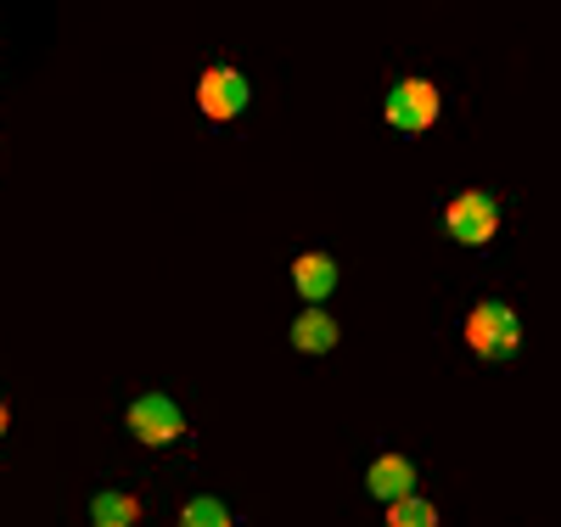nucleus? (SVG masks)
<instances>
[{"label": "nucleus", "instance_id": "f257e3e1", "mask_svg": "<svg viewBox=\"0 0 561 527\" xmlns=\"http://www.w3.org/2000/svg\"><path fill=\"white\" fill-rule=\"evenodd\" d=\"M466 343H472L483 359H511L517 343H523L517 314H511L505 303H478L472 314H466Z\"/></svg>", "mask_w": 561, "mask_h": 527}, {"label": "nucleus", "instance_id": "f03ea898", "mask_svg": "<svg viewBox=\"0 0 561 527\" xmlns=\"http://www.w3.org/2000/svg\"><path fill=\"white\" fill-rule=\"evenodd\" d=\"M438 90L427 84V79H404V84H393L388 90V124L399 129V135H421V129H433L438 124Z\"/></svg>", "mask_w": 561, "mask_h": 527}, {"label": "nucleus", "instance_id": "7ed1b4c3", "mask_svg": "<svg viewBox=\"0 0 561 527\" xmlns=\"http://www.w3.org/2000/svg\"><path fill=\"white\" fill-rule=\"evenodd\" d=\"M129 433H135L140 444H174V438L185 433V415H180L174 399L147 393V399H135V404H129Z\"/></svg>", "mask_w": 561, "mask_h": 527}, {"label": "nucleus", "instance_id": "20e7f679", "mask_svg": "<svg viewBox=\"0 0 561 527\" xmlns=\"http://www.w3.org/2000/svg\"><path fill=\"white\" fill-rule=\"evenodd\" d=\"M494 225H500V208H494L489 191H460V197L449 203V230L460 236L466 248H483L494 236Z\"/></svg>", "mask_w": 561, "mask_h": 527}, {"label": "nucleus", "instance_id": "39448f33", "mask_svg": "<svg viewBox=\"0 0 561 527\" xmlns=\"http://www.w3.org/2000/svg\"><path fill=\"white\" fill-rule=\"evenodd\" d=\"M197 102H203V113L214 124H230V118L248 107V79L237 68H208L203 84H197Z\"/></svg>", "mask_w": 561, "mask_h": 527}, {"label": "nucleus", "instance_id": "423d86ee", "mask_svg": "<svg viewBox=\"0 0 561 527\" xmlns=\"http://www.w3.org/2000/svg\"><path fill=\"white\" fill-rule=\"evenodd\" d=\"M365 483H370V494H377V500L399 505V500H410V494H415V466H410L404 455H382V460H370Z\"/></svg>", "mask_w": 561, "mask_h": 527}, {"label": "nucleus", "instance_id": "0eeeda50", "mask_svg": "<svg viewBox=\"0 0 561 527\" xmlns=\"http://www.w3.org/2000/svg\"><path fill=\"white\" fill-rule=\"evenodd\" d=\"M293 280H298V293L309 303H325V298H332V286H337V264L325 259V253H304L298 270H293Z\"/></svg>", "mask_w": 561, "mask_h": 527}, {"label": "nucleus", "instance_id": "6e6552de", "mask_svg": "<svg viewBox=\"0 0 561 527\" xmlns=\"http://www.w3.org/2000/svg\"><path fill=\"white\" fill-rule=\"evenodd\" d=\"M293 343L304 348V354H325L337 343V325H332V314H320V309H309L298 325H293Z\"/></svg>", "mask_w": 561, "mask_h": 527}, {"label": "nucleus", "instance_id": "1a4fd4ad", "mask_svg": "<svg viewBox=\"0 0 561 527\" xmlns=\"http://www.w3.org/2000/svg\"><path fill=\"white\" fill-rule=\"evenodd\" d=\"M90 516H96V527H129V522L140 516V505H135L129 494H96Z\"/></svg>", "mask_w": 561, "mask_h": 527}, {"label": "nucleus", "instance_id": "9d476101", "mask_svg": "<svg viewBox=\"0 0 561 527\" xmlns=\"http://www.w3.org/2000/svg\"><path fill=\"white\" fill-rule=\"evenodd\" d=\"M180 527H237V516H230L219 500L203 494V500H192V505L180 511Z\"/></svg>", "mask_w": 561, "mask_h": 527}, {"label": "nucleus", "instance_id": "9b49d317", "mask_svg": "<svg viewBox=\"0 0 561 527\" xmlns=\"http://www.w3.org/2000/svg\"><path fill=\"white\" fill-rule=\"evenodd\" d=\"M388 527H438V505L433 500H399L393 511H388Z\"/></svg>", "mask_w": 561, "mask_h": 527}, {"label": "nucleus", "instance_id": "f8f14e48", "mask_svg": "<svg viewBox=\"0 0 561 527\" xmlns=\"http://www.w3.org/2000/svg\"><path fill=\"white\" fill-rule=\"evenodd\" d=\"M0 433H7V404H0Z\"/></svg>", "mask_w": 561, "mask_h": 527}]
</instances>
